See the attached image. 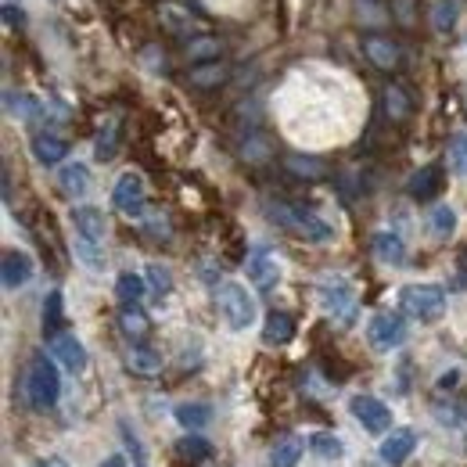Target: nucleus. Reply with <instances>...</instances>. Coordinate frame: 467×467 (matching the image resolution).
I'll return each mask as SVG.
<instances>
[{
  "mask_svg": "<svg viewBox=\"0 0 467 467\" xmlns=\"http://www.w3.org/2000/svg\"><path fill=\"white\" fill-rule=\"evenodd\" d=\"M266 216H270L277 227H285L288 234L302 237V241H313V244H324V241L335 237V227H331V223H324L317 213H309V209H302V205H292V202H266Z\"/></svg>",
  "mask_w": 467,
  "mask_h": 467,
  "instance_id": "obj_1",
  "label": "nucleus"
},
{
  "mask_svg": "<svg viewBox=\"0 0 467 467\" xmlns=\"http://www.w3.org/2000/svg\"><path fill=\"white\" fill-rule=\"evenodd\" d=\"M58 359H47V356H33L29 367H26V403L40 413L58 407L61 396V374L55 367Z\"/></svg>",
  "mask_w": 467,
  "mask_h": 467,
  "instance_id": "obj_2",
  "label": "nucleus"
},
{
  "mask_svg": "<svg viewBox=\"0 0 467 467\" xmlns=\"http://www.w3.org/2000/svg\"><path fill=\"white\" fill-rule=\"evenodd\" d=\"M317 298H320V309L327 313V317H335V324H342V327H349L352 320H356V313H359V298H356V288H352L346 277H324L320 285H317Z\"/></svg>",
  "mask_w": 467,
  "mask_h": 467,
  "instance_id": "obj_3",
  "label": "nucleus"
},
{
  "mask_svg": "<svg viewBox=\"0 0 467 467\" xmlns=\"http://www.w3.org/2000/svg\"><path fill=\"white\" fill-rule=\"evenodd\" d=\"M216 306H220L223 320L231 324V331H248L255 324V298L237 281H223L216 288Z\"/></svg>",
  "mask_w": 467,
  "mask_h": 467,
  "instance_id": "obj_4",
  "label": "nucleus"
},
{
  "mask_svg": "<svg viewBox=\"0 0 467 467\" xmlns=\"http://www.w3.org/2000/svg\"><path fill=\"white\" fill-rule=\"evenodd\" d=\"M400 306L403 313L420 320V324H435L446 313V292L439 285H407L400 292Z\"/></svg>",
  "mask_w": 467,
  "mask_h": 467,
  "instance_id": "obj_5",
  "label": "nucleus"
},
{
  "mask_svg": "<svg viewBox=\"0 0 467 467\" xmlns=\"http://www.w3.org/2000/svg\"><path fill=\"white\" fill-rule=\"evenodd\" d=\"M367 338L378 352H392L407 342V320L400 313H378L367 324Z\"/></svg>",
  "mask_w": 467,
  "mask_h": 467,
  "instance_id": "obj_6",
  "label": "nucleus"
},
{
  "mask_svg": "<svg viewBox=\"0 0 467 467\" xmlns=\"http://www.w3.org/2000/svg\"><path fill=\"white\" fill-rule=\"evenodd\" d=\"M349 410H352V417H356L367 431H374V435H381V431L392 428V410L385 407L378 396H352Z\"/></svg>",
  "mask_w": 467,
  "mask_h": 467,
  "instance_id": "obj_7",
  "label": "nucleus"
},
{
  "mask_svg": "<svg viewBox=\"0 0 467 467\" xmlns=\"http://www.w3.org/2000/svg\"><path fill=\"white\" fill-rule=\"evenodd\" d=\"M144 202H148V194H144V180L137 173H122L116 180V191H112V205H116L119 213H126V216H144Z\"/></svg>",
  "mask_w": 467,
  "mask_h": 467,
  "instance_id": "obj_8",
  "label": "nucleus"
},
{
  "mask_svg": "<svg viewBox=\"0 0 467 467\" xmlns=\"http://www.w3.org/2000/svg\"><path fill=\"white\" fill-rule=\"evenodd\" d=\"M29 277H33V259L26 252H18V248H7L4 259H0V281H4V288L7 292H18V288L29 285Z\"/></svg>",
  "mask_w": 467,
  "mask_h": 467,
  "instance_id": "obj_9",
  "label": "nucleus"
},
{
  "mask_svg": "<svg viewBox=\"0 0 467 467\" xmlns=\"http://www.w3.org/2000/svg\"><path fill=\"white\" fill-rule=\"evenodd\" d=\"M47 349H51V356L58 359L65 370H72V374H83V370H87V349H83V342H79L72 331L55 335Z\"/></svg>",
  "mask_w": 467,
  "mask_h": 467,
  "instance_id": "obj_10",
  "label": "nucleus"
},
{
  "mask_svg": "<svg viewBox=\"0 0 467 467\" xmlns=\"http://www.w3.org/2000/svg\"><path fill=\"white\" fill-rule=\"evenodd\" d=\"M248 281L259 288V292H270V288H277V281H281V263L270 255V252H252L248 255Z\"/></svg>",
  "mask_w": 467,
  "mask_h": 467,
  "instance_id": "obj_11",
  "label": "nucleus"
},
{
  "mask_svg": "<svg viewBox=\"0 0 467 467\" xmlns=\"http://www.w3.org/2000/svg\"><path fill=\"white\" fill-rule=\"evenodd\" d=\"M442 180H446V173H442V166L439 162H431V166H420L417 173L410 176L407 191L413 202H431L435 194H442Z\"/></svg>",
  "mask_w": 467,
  "mask_h": 467,
  "instance_id": "obj_12",
  "label": "nucleus"
},
{
  "mask_svg": "<svg viewBox=\"0 0 467 467\" xmlns=\"http://www.w3.org/2000/svg\"><path fill=\"white\" fill-rule=\"evenodd\" d=\"M72 227L79 237L94 241V244H105V234H109V223H105V213L94 209V205H76L72 209Z\"/></svg>",
  "mask_w": 467,
  "mask_h": 467,
  "instance_id": "obj_13",
  "label": "nucleus"
},
{
  "mask_svg": "<svg viewBox=\"0 0 467 467\" xmlns=\"http://www.w3.org/2000/svg\"><path fill=\"white\" fill-rule=\"evenodd\" d=\"M417 446V435L410 428H392V435L381 442V461L389 467H403Z\"/></svg>",
  "mask_w": 467,
  "mask_h": 467,
  "instance_id": "obj_14",
  "label": "nucleus"
},
{
  "mask_svg": "<svg viewBox=\"0 0 467 467\" xmlns=\"http://www.w3.org/2000/svg\"><path fill=\"white\" fill-rule=\"evenodd\" d=\"M370 252L378 255V263H385V266H403L407 263V244H403V237L392 231H381L370 237Z\"/></svg>",
  "mask_w": 467,
  "mask_h": 467,
  "instance_id": "obj_15",
  "label": "nucleus"
},
{
  "mask_svg": "<svg viewBox=\"0 0 467 467\" xmlns=\"http://www.w3.org/2000/svg\"><path fill=\"white\" fill-rule=\"evenodd\" d=\"M33 155H36L40 166H58L68 155V140L58 137V133H36L33 137Z\"/></svg>",
  "mask_w": 467,
  "mask_h": 467,
  "instance_id": "obj_16",
  "label": "nucleus"
},
{
  "mask_svg": "<svg viewBox=\"0 0 467 467\" xmlns=\"http://www.w3.org/2000/svg\"><path fill=\"white\" fill-rule=\"evenodd\" d=\"M363 55L374 61L378 68H396L400 65V44L389 36H367L363 40Z\"/></svg>",
  "mask_w": 467,
  "mask_h": 467,
  "instance_id": "obj_17",
  "label": "nucleus"
},
{
  "mask_svg": "<svg viewBox=\"0 0 467 467\" xmlns=\"http://www.w3.org/2000/svg\"><path fill=\"white\" fill-rule=\"evenodd\" d=\"M58 187H61V194H68V198H83V194L90 191V170H87L83 162H68V166H61Z\"/></svg>",
  "mask_w": 467,
  "mask_h": 467,
  "instance_id": "obj_18",
  "label": "nucleus"
},
{
  "mask_svg": "<svg viewBox=\"0 0 467 467\" xmlns=\"http://www.w3.org/2000/svg\"><path fill=\"white\" fill-rule=\"evenodd\" d=\"M292 338H295V320L288 313L274 309V313L266 317V324H263V342H266V346H288Z\"/></svg>",
  "mask_w": 467,
  "mask_h": 467,
  "instance_id": "obj_19",
  "label": "nucleus"
},
{
  "mask_svg": "<svg viewBox=\"0 0 467 467\" xmlns=\"http://www.w3.org/2000/svg\"><path fill=\"white\" fill-rule=\"evenodd\" d=\"M302 450H306V442L298 435H281L270 450V467H298Z\"/></svg>",
  "mask_w": 467,
  "mask_h": 467,
  "instance_id": "obj_20",
  "label": "nucleus"
},
{
  "mask_svg": "<svg viewBox=\"0 0 467 467\" xmlns=\"http://www.w3.org/2000/svg\"><path fill=\"white\" fill-rule=\"evenodd\" d=\"M126 367L133 374H140V378H155L162 370V356L155 349H148V346H133L130 356H126Z\"/></svg>",
  "mask_w": 467,
  "mask_h": 467,
  "instance_id": "obj_21",
  "label": "nucleus"
},
{
  "mask_svg": "<svg viewBox=\"0 0 467 467\" xmlns=\"http://www.w3.org/2000/svg\"><path fill=\"white\" fill-rule=\"evenodd\" d=\"M119 327H122V335H126V338H133V342H144V338H148V331H151V320L144 317V309H137V306H126V309L119 313Z\"/></svg>",
  "mask_w": 467,
  "mask_h": 467,
  "instance_id": "obj_22",
  "label": "nucleus"
},
{
  "mask_svg": "<svg viewBox=\"0 0 467 467\" xmlns=\"http://www.w3.org/2000/svg\"><path fill=\"white\" fill-rule=\"evenodd\" d=\"M187 79H191V87H198V90H213V87L227 83V68H223L220 61H205V65H194Z\"/></svg>",
  "mask_w": 467,
  "mask_h": 467,
  "instance_id": "obj_23",
  "label": "nucleus"
},
{
  "mask_svg": "<svg viewBox=\"0 0 467 467\" xmlns=\"http://www.w3.org/2000/svg\"><path fill=\"white\" fill-rule=\"evenodd\" d=\"M173 417L187 431H198V428H205L213 420V407L209 403H176Z\"/></svg>",
  "mask_w": 467,
  "mask_h": 467,
  "instance_id": "obj_24",
  "label": "nucleus"
},
{
  "mask_svg": "<svg viewBox=\"0 0 467 467\" xmlns=\"http://www.w3.org/2000/svg\"><path fill=\"white\" fill-rule=\"evenodd\" d=\"M220 55H223V40H216V36H194V40L187 44V58H191V65L220 61Z\"/></svg>",
  "mask_w": 467,
  "mask_h": 467,
  "instance_id": "obj_25",
  "label": "nucleus"
},
{
  "mask_svg": "<svg viewBox=\"0 0 467 467\" xmlns=\"http://www.w3.org/2000/svg\"><path fill=\"white\" fill-rule=\"evenodd\" d=\"M385 112H389V119L392 122H407L410 119V112H413V101H410V94L403 90V87H389L385 90Z\"/></svg>",
  "mask_w": 467,
  "mask_h": 467,
  "instance_id": "obj_26",
  "label": "nucleus"
},
{
  "mask_svg": "<svg viewBox=\"0 0 467 467\" xmlns=\"http://www.w3.org/2000/svg\"><path fill=\"white\" fill-rule=\"evenodd\" d=\"M61 324H65V306H61V292H51L44 298V335L55 338L61 335Z\"/></svg>",
  "mask_w": 467,
  "mask_h": 467,
  "instance_id": "obj_27",
  "label": "nucleus"
},
{
  "mask_svg": "<svg viewBox=\"0 0 467 467\" xmlns=\"http://www.w3.org/2000/svg\"><path fill=\"white\" fill-rule=\"evenodd\" d=\"M144 292H148V281H144L140 274H122L116 281L119 302H126V306H137V302L144 298Z\"/></svg>",
  "mask_w": 467,
  "mask_h": 467,
  "instance_id": "obj_28",
  "label": "nucleus"
},
{
  "mask_svg": "<svg viewBox=\"0 0 467 467\" xmlns=\"http://www.w3.org/2000/svg\"><path fill=\"white\" fill-rule=\"evenodd\" d=\"M309 450H313L320 461H338L346 446H342L338 435H331V431H317V435H309Z\"/></svg>",
  "mask_w": 467,
  "mask_h": 467,
  "instance_id": "obj_29",
  "label": "nucleus"
},
{
  "mask_svg": "<svg viewBox=\"0 0 467 467\" xmlns=\"http://www.w3.org/2000/svg\"><path fill=\"white\" fill-rule=\"evenodd\" d=\"M76 259H79L87 270H94V274L105 270V252H101V244H94V241H87V237H79V234H76Z\"/></svg>",
  "mask_w": 467,
  "mask_h": 467,
  "instance_id": "obj_30",
  "label": "nucleus"
},
{
  "mask_svg": "<svg viewBox=\"0 0 467 467\" xmlns=\"http://www.w3.org/2000/svg\"><path fill=\"white\" fill-rule=\"evenodd\" d=\"M173 450L180 461H191V464H198V461H205V457L213 453V446H209L205 439H198V435H183Z\"/></svg>",
  "mask_w": 467,
  "mask_h": 467,
  "instance_id": "obj_31",
  "label": "nucleus"
},
{
  "mask_svg": "<svg viewBox=\"0 0 467 467\" xmlns=\"http://www.w3.org/2000/svg\"><path fill=\"white\" fill-rule=\"evenodd\" d=\"M428 223H431V234L439 241H446V237H453V231H457V213L450 205H435L431 216H428Z\"/></svg>",
  "mask_w": 467,
  "mask_h": 467,
  "instance_id": "obj_32",
  "label": "nucleus"
},
{
  "mask_svg": "<svg viewBox=\"0 0 467 467\" xmlns=\"http://www.w3.org/2000/svg\"><path fill=\"white\" fill-rule=\"evenodd\" d=\"M119 435H122V446H126V453H130V464H133V467H148L144 442H140V435L130 428V420H122V424H119Z\"/></svg>",
  "mask_w": 467,
  "mask_h": 467,
  "instance_id": "obj_33",
  "label": "nucleus"
},
{
  "mask_svg": "<svg viewBox=\"0 0 467 467\" xmlns=\"http://www.w3.org/2000/svg\"><path fill=\"white\" fill-rule=\"evenodd\" d=\"M288 170L295 176H306V180H324L327 176V166L313 155H288Z\"/></svg>",
  "mask_w": 467,
  "mask_h": 467,
  "instance_id": "obj_34",
  "label": "nucleus"
},
{
  "mask_svg": "<svg viewBox=\"0 0 467 467\" xmlns=\"http://www.w3.org/2000/svg\"><path fill=\"white\" fill-rule=\"evenodd\" d=\"M457 15H461V4L457 0H439L435 11H431V22H435L439 33H450L457 26Z\"/></svg>",
  "mask_w": 467,
  "mask_h": 467,
  "instance_id": "obj_35",
  "label": "nucleus"
},
{
  "mask_svg": "<svg viewBox=\"0 0 467 467\" xmlns=\"http://www.w3.org/2000/svg\"><path fill=\"white\" fill-rule=\"evenodd\" d=\"M162 22H166V29H173V33H191V29H194L191 11L176 7V4H166V7H162Z\"/></svg>",
  "mask_w": 467,
  "mask_h": 467,
  "instance_id": "obj_36",
  "label": "nucleus"
},
{
  "mask_svg": "<svg viewBox=\"0 0 467 467\" xmlns=\"http://www.w3.org/2000/svg\"><path fill=\"white\" fill-rule=\"evenodd\" d=\"M450 170L467 176V133H457L450 140Z\"/></svg>",
  "mask_w": 467,
  "mask_h": 467,
  "instance_id": "obj_37",
  "label": "nucleus"
},
{
  "mask_svg": "<svg viewBox=\"0 0 467 467\" xmlns=\"http://www.w3.org/2000/svg\"><path fill=\"white\" fill-rule=\"evenodd\" d=\"M7 112H11V116L33 119L36 112H40V105H36L33 98H26V94H18V98H15V94H7Z\"/></svg>",
  "mask_w": 467,
  "mask_h": 467,
  "instance_id": "obj_38",
  "label": "nucleus"
},
{
  "mask_svg": "<svg viewBox=\"0 0 467 467\" xmlns=\"http://www.w3.org/2000/svg\"><path fill=\"white\" fill-rule=\"evenodd\" d=\"M148 281H151V288H155L159 295L173 292V274H170L166 266H159V263L148 266Z\"/></svg>",
  "mask_w": 467,
  "mask_h": 467,
  "instance_id": "obj_39",
  "label": "nucleus"
},
{
  "mask_svg": "<svg viewBox=\"0 0 467 467\" xmlns=\"http://www.w3.org/2000/svg\"><path fill=\"white\" fill-rule=\"evenodd\" d=\"M116 144H119V137H116V126L109 122L101 133H98V159H112L116 155Z\"/></svg>",
  "mask_w": 467,
  "mask_h": 467,
  "instance_id": "obj_40",
  "label": "nucleus"
},
{
  "mask_svg": "<svg viewBox=\"0 0 467 467\" xmlns=\"http://www.w3.org/2000/svg\"><path fill=\"white\" fill-rule=\"evenodd\" d=\"M413 0H392V15H396V22H403V26H410L413 22Z\"/></svg>",
  "mask_w": 467,
  "mask_h": 467,
  "instance_id": "obj_41",
  "label": "nucleus"
},
{
  "mask_svg": "<svg viewBox=\"0 0 467 467\" xmlns=\"http://www.w3.org/2000/svg\"><path fill=\"white\" fill-rule=\"evenodd\" d=\"M4 22H7V26H22V11H18L15 4H4Z\"/></svg>",
  "mask_w": 467,
  "mask_h": 467,
  "instance_id": "obj_42",
  "label": "nucleus"
},
{
  "mask_svg": "<svg viewBox=\"0 0 467 467\" xmlns=\"http://www.w3.org/2000/svg\"><path fill=\"white\" fill-rule=\"evenodd\" d=\"M40 467H68V464H65V461H61V457H51V461H47V464H40Z\"/></svg>",
  "mask_w": 467,
  "mask_h": 467,
  "instance_id": "obj_43",
  "label": "nucleus"
},
{
  "mask_svg": "<svg viewBox=\"0 0 467 467\" xmlns=\"http://www.w3.org/2000/svg\"><path fill=\"white\" fill-rule=\"evenodd\" d=\"M101 467H126V464H122V457H112V461H105Z\"/></svg>",
  "mask_w": 467,
  "mask_h": 467,
  "instance_id": "obj_44",
  "label": "nucleus"
},
{
  "mask_svg": "<svg viewBox=\"0 0 467 467\" xmlns=\"http://www.w3.org/2000/svg\"><path fill=\"white\" fill-rule=\"evenodd\" d=\"M173 467H194V464H191V461H176Z\"/></svg>",
  "mask_w": 467,
  "mask_h": 467,
  "instance_id": "obj_45",
  "label": "nucleus"
}]
</instances>
